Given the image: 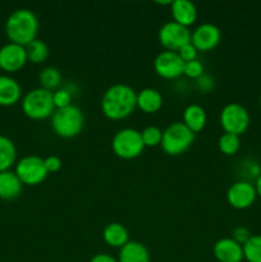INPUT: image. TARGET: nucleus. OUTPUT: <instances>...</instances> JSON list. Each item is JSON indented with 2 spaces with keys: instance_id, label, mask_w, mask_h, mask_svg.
<instances>
[{
  "instance_id": "1",
  "label": "nucleus",
  "mask_w": 261,
  "mask_h": 262,
  "mask_svg": "<svg viewBox=\"0 0 261 262\" xmlns=\"http://www.w3.org/2000/svg\"><path fill=\"white\" fill-rule=\"evenodd\" d=\"M137 107V92L124 83H115L104 92L101 112L107 119L123 120Z\"/></svg>"
},
{
  "instance_id": "2",
  "label": "nucleus",
  "mask_w": 261,
  "mask_h": 262,
  "mask_svg": "<svg viewBox=\"0 0 261 262\" xmlns=\"http://www.w3.org/2000/svg\"><path fill=\"white\" fill-rule=\"evenodd\" d=\"M38 19L32 10L19 8L10 13L5 22V35L9 42L27 46L37 38Z\"/></svg>"
},
{
  "instance_id": "3",
  "label": "nucleus",
  "mask_w": 261,
  "mask_h": 262,
  "mask_svg": "<svg viewBox=\"0 0 261 262\" xmlns=\"http://www.w3.org/2000/svg\"><path fill=\"white\" fill-rule=\"evenodd\" d=\"M84 127L82 110L76 105H69L63 109H56L51 117V128L61 138H74L79 136Z\"/></svg>"
},
{
  "instance_id": "4",
  "label": "nucleus",
  "mask_w": 261,
  "mask_h": 262,
  "mask_svg": "<svg viewBox=\"0 0 261 262\" xmlns=\"http://www.w3.org/2000/svg\"><path fill=\"white\" fill-rule=\"evenodd\" d=\"M55 110L53 92L41 87L28 91L22 99V112L32 120L48 119Z\"/></svg>"
},
{
  "instance_id": "5",
  "label": "nucleus",
  "mask_w": 261,
  "mask_h": 262,
  "mask_svg": "<svg viewBox=\"0 0 261 262\" xmlns=\"http://www.w3.org/2000/svg\"><path fill=\"white\" fill-rule=\"evenodd\" d=\"M194 141V133L191 132L183 122H174L163 130L161 148L169 156H179L186 152Z\"/></svg>"
},
{
  "instance_id": "6",
  "label": "nucleus",
  "mask_w": 261,
  "mask_h": 262,
  "mask_svg": "<svg viewBox=\"0 0 261 262\" xmlns=\"http://www.w3.org/2000/svg\"><path fill=\"white\" fill-rule=\"evenodd\" d=\"M113 152L123 160H133L145 150L140 130L135 128H123L114 135L112 140Z\"/></svg>"
},
{
  "instance_id": "7",
  "label": "nucleus",
  "mask_w": 261,
  "mask_h": 262,
  "mask_svg": "<svg viewBox=\"0 0 261 262\" xmlns=\"http://www.w3.org/2000/svg\"><path fill=\"white\" fill-rule=\"evenodd\" d=\"M14 173L17 174L23 186L30 187L38 186L49 176L44 159L36 155H28L19 159L15 163Z\"/></svg>"
},
{
  "instance_id": "8",
  "label": "nucleus",
  "mask_w": 261,
  "mask_h": 262,
  "mask_svg": "<svg viewBox=\"0 0 261 262\" xmlns=\"http://www.w3.org/2000/svg\"><path fill=\"white\" fill-rule=\"evenodd\" d=\"M220 125L225 133L241 136L250 127V114L243 105L238 102L227 104L220 112Z\"/></svg>"
},
{
  "instance_id": "9",
  "label": "nucleus",
  "mask_w": 261,
  "mask_h": 262,
  "mask_svg": "<svg viewBox=\"0 0 261 262\" xmlns=\"http://www.w3.org/2000/svg\"><path fill=\"white\" fill-rule=\"evenodd\" d=\"M191 35L192 31H189L188 27L170 20L161 26L158 32V38L165 50L178 51L182 46L191 42Z\"/></svg>"
},
{
  "instance_id": "10",
  "label": "nucleus",
  "mask_w": 261,
  "mask_h": 262,
  "mask_svg": "<svg viewBox=\"0 0 261 262\" xmlns=\"http://www.w3.org/2000/svg\"><path fill=\"white\" fill-rule=\"evenodd\" d=\"M156 74L164 79H176L183 74L184 61L177 51L164 50L156 55L154 60Z\"/></svg>"
},
{
  "instance_id": "11",
  "label": "nucleus",
  "mask_w": 261,
  "mask_h": 262,
  "mask_svg": "<svg viewBox=\"0 0 261 262\" xmlns=\"http://www.w3.org/2000/svg\"><path fill=\"white\" fill-rule=\"evenodd\" d=\"M222 40V31L212 23H202L197 26L191 35V42L197 51H211L216 48Z\"/></svg>"
},
{
  "instance_id": "12",
  "label": "nucleus",
  "mask_w": 261,
  "mask_h": 262,
  "mask_svg": "<svg viewBox=\"0 0 261 262\" xmlns=\"http://www.w3.org/2000/svg\"><path fill=\"white\" fill-rule=\"evenodd\" d=\"M256 197L257 193L255 186L246 181L235 182L228 188L227 192L228 204L237 210H245L252 206L253 202L256 201Z\"/></svg>"
},
{
  "instance_id": "13",
  "label": "nucleus",
  "mask_w": 261,
  "mask_h": 262,
  "mask_svg": "<svg viewBox=\"0 0 261 262\" xmlns=\"http://www.w3.org/2000/svg\"><path fill=\"white\" fill-rule=\"evenodd\" d=\"M26 48L18 43L8 42L0 48V69L7 73L20 71L27 63Z\"/></svg>"
},
{
  "instance_id": "14",
  "label": "nucleus",
  "mask_w": 261,
  "mask_h": 262,
  "mask_svg": "<svg viewBox=\"0 0 261 262\" xmlns=\"http://www.w3.org/2000/svg\"><path fill=\"white\" fill-rule=\"evenodd\" d=\"M212 253L219 262H242L245 258L243 246L232 238H222L216 241L212 247Z\"/></svg>"
},
{
  "instance_id": "15",
  "label": "nucleus",
  "mask_w": 261,
  "mask_h": 262,
  "mask_svg": "<svg viewBox=\"0 0 261 262\" xmlns=\"http://www.w3.org/2000/svg\"><path fill=\"white\" fill-rule=\"evenodd\" d=\"M170 13L174 22L184 26V27H189L197 19V8L189 0H174V2H171Z\"/></svg>"
},
{
  "instance_id": "16",
  "label": "nucleus",
  "mask_w": 261,
  "mask_h": 262,
  "mask_svg": "<svg viewBox=\"0 0 261 262\" xmlns=\"http://www.w3.org/2000/svg\"><path fill=\"white\" fill-rule=\"evenodd\" d=\"M22 97V89L17 79L10 76H0V106H13Z\"/></svg>"
},
{
  "instance_id": "17",
  "label": "nucleus",
  "mask_w": 261,
  "mask_h": 262,
  "mask_svg": "<svg viewBox=\"0 0 261 262\" xmlns=\"http://www.w3.org/2000/svg\"><path fill=\"white\" fill-rule=\"evenodd\" d=\"M22 182L14 171H0V199L5 201L17 199L22 192Z\"/></svg>"
},
{
  "instance_id": "18",
  "label": "nucleus",
  "mask_w": 261,
  "mask_h": 262,
  "mask_svg": "<svg viewBox=\"0 0 261 262\" xmlns=\"http://www.w3.org/2000/svg\"><path fill=\"white\" fill-rule=\"evenodd\" d=\"M161 106H163V96L158 90L147 87L137 92V107L145 114L158 113Z\"/></svg>"
},
{
  "instance_id": "19",
  "label": "nucleus",
  "mask_w": 261,
  "mask_h": 262,
  "mask_svg": "<svg viewBox=\"0 0 261 262\" xmlns=\"http://www.w3.org/2000/svg\"><path fill=\"white\" fill-rule=\"evenodd\" d=\"M118 262H150V252L145 245L137 241H129L118 253Z\"/></svg>"
},
{
  "instance_id": "20",
  "label": "nucleus",
  "mask_w": 261,
  "mask_h": 262,
  "mask_svg": "<svg viewBox=\"0 0 261 262\" xmlns=\"http://www.w3.org/2000/svg\"><path fill=\"white\" fill-rule=\"evenodd\" d=\"M207 122V115L204 107L199 104H191L183 112V124L194 135L201 132Z\"/></svg>"
},
{
  "instance_id": "21",
  "label": "nucleus",
  "mask_w": 261,
  "mask_h": 262,
  "mask_svg": "<svg viewBox=\"0 0 261 262\" xmlns=\"http://www.w3.org/2000/svg\"><path fill=\"white\" fill-rule=\"evenodd\" d=\"M102 238L105 243L113 248H122L129 242V233L127 228L120 223H110L104 228Z\"/></svg>"
},
{
  "instance_id": "22",
  "label": "nucleus",
  "mask_w": 261,
  "mask_h": 262,
  "mask_svg": "<svg viewBox=\"0 0 261 262\" xmlns=\"http://www.w3.org/2000/svg\"><path fill=\"white\" fill-rule=\"evenodd\" d=\"M17 163V147L7 136L0 135V171L10 170Z\"/></svg>"
},
{
  "instance_id": "23",
  "label": "nucleus",
  "mask_w": 261,
  "mask_h": 262,
  "mask_svg": "<svg viewBox=\"0 0 261 262\" xmlns=\"http://www.w3.org/2000/svg\"><path fill=\"white\" fill-rule=\"evenodd\" d=\"M49 46L45 41L36 38L32 42L26 46V54H27V60L32 64H41L49 58Z\"/></svg>"
},
{
  "instance_id": "24",
  "label": "nucleus",
  "mask_w": 261,
  "mask_h": 262,
  "mask_svg": "<svg viewBox=\"0 0 261 262\" xmlns=\"http://www.w3.org/2000/svg\"><path fill=\"white\" fill-rule=\"evenodd\" d=\"M38 81H40L41 89L54 92L60 89L59 86L61 83V73L55 67H46L38 74Z\"/></svg>"
},
{
  "instance_id": "25",
  "label": "nucleus",
  "mask_w": 261,
  "mask_h": 262,
  "mask_svg": "<svg viewBox=\"0 0 261 262\" xmlns=\"http://www.w3.org/2000/svg\"><path fill=\"white\" fill-rule=\"evenodd\" d=\"M217 147L220 152H223L227 156L235 155L241 147L240 136L232 135V133H223L217 141Z\"/></svg>"
},
{
  "instance_id": "26",
  "label": "nucleus",
  "mask_w": 261,
  "mask_h": 262,
  "mask_svg": "<svg viewBox=\"0 0 261 262\" xmlns=\"http://www.w3.org/2000/svg\"><path fill=\"white\" fill-rule=\"evenodd\" d=\"M243 256L247 262H261V234L251 235L243 245Z\"/></svg>"
},
{
  "instance_id": "27",
  "label": "nucleus",
  "mask_w": 261,
  "mask_h": 262,
  "mask_svg": "<svg viewBox=\"0 0 261 262\" xmlns=\"http://www.w3.org/2000/svg\"><path fill=\"white\" fill-rule=\"evenodd\" d=\"M141 137H142V142L145 147H156V146L161 145L163 130L159 127H155V125H148L141 132Z\"/></svg>"
},
{
  "instance_id": "28",
  "label": "nucleus",
  "mask_w": 261,
  "mask_h": 262,
  "mask_svg": "<svg viewBox=\"0 0 261 262\" xmlns=\"http://www.w3.org/2000/svg\"><path fill=\"white\" fill-rule=\"evenodd\" d=\"M204 73H205L204 64H202L199 59L188 61V63H184L183 74L186 77H188V78L199 79Z\"/></svg>"
},
{
  "instance_id": "29",
  "label": "nucleus",
  "mask_w": 261,
  "mask_h": 262,
  "mask_svg": "<svg viewBox=\"0 0 261 262\" xmlns=\"http://www.w3.org/2000/svg\"><path fill=\"white\" fill-rule=\"evenodd\" d=\"M53 100L55 109H63V107L72 105V95L67 89H58L53 92Z\"/></svg>"
},
{
  "instance_id": "30",
  "label": "nucleus",
  "mask_w": 261,
  "mask_h": 262,
  "mask_svg": "<svg viewBox=\"0 0 261 262\" xmlns=\"http://www.w3.org/2000/svg\"><path fill=\"white\" fill-rule=\"evenodd\" d=\"M177 53H178V55L181 56V59L184 61V63L196 60L197 55H199V51H197V49L192 45V42H188L184 46H182Z\"/></svg>"
},
{
  "instance_id": "31",
  "label": "nucleus",
  "mask_w": 261,
  "mask_h": 262,
  "mask_svg": "<svg viewBox=\"0 0 261 262\" xmlns=\"http://www.w3.org/2000/svg\"><path fill=\"white\" fill-rule=\"evenodd\" d=\"M251 235H252V234H251L250 230H248L247 228H246V227H238V228H235L234 230H233L232 239H234L235 242L240 243L241 246H243L246 242H247L248 239H250Z\"/></svg>"
},
{
  "instance_id": "32",
  "label": "nucleus",
  "mask_w": 261,
  "mask_h": 262,
  "mask_svg": "<svg viewBox=\"0 0 261 262\" xmlns=\"http://www.w3.org/2000/svg\"><path fill=\"white\" fill-rule=\"evenodd\" d=\"M197 87L201 92H210L212 89H214V79H212L211 76L204 73L199 79H196Z\"/></svg>"
},
{
  "instance_id": "33",
  "label": "nucleus",
  "mask_w": 261,
  "mask_h": 262,
  "mask_svg": "<svg viewBox=\"0 0 261 262\" xmlns=\"http://www.w3.org/2000/svg\"><path fill=\"white\" fill-rule=\"evenodd\" d=\"M44 161H45L46 170H48L49 173H55V171L60 170L61 160L59 156L50 155V156H48V158L44 159Z\"/></svg>"
},
{
  "instance_id": "34",
  "label": "nucleus",
  "mask_w": 261,
  "mask_h": 262,
  "mask_svg": "<svg viewBox=\"0 0 261 262\" xmlns=\"http://www.w3.org/2000/svg\"><path fill=\"white\" fill-rule=\"evenodd\" d=\"M90 262H118V260L107 253H97L90 260Z\"/></svg>"
},
{
  "instance_id": "35",
  "label": "nucleus",
  "mask_w": 261,
  "mask_h": 262,
  "mask_svg": "<svg viewBox=\"0 0 261 262\" xmlns=\"http://www.w3.org/2000/svg\"><path fill=\"white\" fill-rule=\"evenodd\" d=\"M253 186H255L256 193H257V196L261 199V174L257 177V178H256V182H255V184H253Z\"/></svg>"
},
{
  "instance_id": "36",
  "label": "nucleus",
  "mask_w": 261,
  "mask_h": 262,
  "mask_svg": "<svg viewBox=\"0 0 261 262\" xmlns=\"http://www.w3.org/2000/svg\"><path fill=\"white\" fill-rule=\"evenodd\" d=\"M260 101H261V97H260Z\"/></svg>"
}]
</instances>
